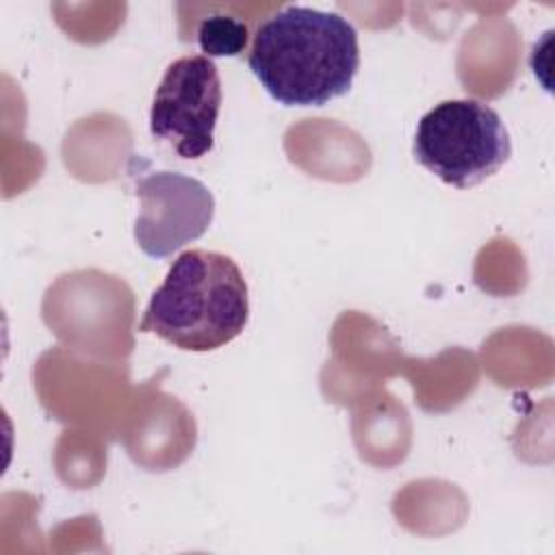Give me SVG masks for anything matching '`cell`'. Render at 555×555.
<instances>
[{
    "instance_id": "cell-1",
    "label": "cell",
    "mask_w": 555,
    "mask_h": 555,
    "mask_svg": "<svg viewBox=\"0 0 555 555\" xmlns=\"http://www.w3.org/2000/svg\"><path fill=\"white\" fill-rule=\"evenodd\" d=\"M247 65L278 104L323 106L353 85L358 33L340 13L288 4L258 24Z\"/></svg>"
},
{
    "instance_id": "cell-2",
    "label": "cell",
    "mask_w": 555,
    "mask_h": 555,
    "mask_svg": "<svg viewBox=\"0 0 555 555\" xmlns=\"http://www.w3.org/2000/svg\"><path fill=\"white\" fill-rule=\"evenodd\" d=\"M249 321V291L232 256L182 251L152 293L139 332L176 349L206 353L238 338Z\"/></svg>"
},
{
    "instance_id": "cell-3",
    "label": "cell",
    "mask_w": 555,
    "mask_h": 555,
    "mask_svg": "<svg viewBox=\"0 0 555 555\" xmlns=\"http://www.w3.org/2000/svg\"><path fill=\"white\" fill-rule=\"evenodd\" d=\"M414 158L444 184L470 189L512 156L501 115L477 100H444L427 111L414 134Z\"/></svg>"
},
{
    "instance_id": "cell-4",
    "label": "cell",
    "mask_w": 555,
    "mask_h": 555,
    "mask_svg": "<svg viewBox=\"0 0 555 555\" xmlns=\"http://www.w3.org/2000/svg\"><path fill=\"white\" fill-rule=\"evenodd\" d=\"M223 102L217 65L204 54L180 56L167 65L150 108V132L180 158L197 160L215 145Z\"/></svg>"
},
{
    "instance_id": "cell-5",
    "label": "cell",
    "mask_w": 555,
    "mask_h": 555,
    "mask_svg": "<svg viewBox=\"0 0 555 555\" xmlns=\"http://www.w3.org/2000/svg\"><path fill=\"white\" fill-rule=\"evenodd\" d=\"M139 215L134 241L150 258L173 251L206 234L215 217V197L204 182L178 171H150L137 180Z\"/></svg>"
},
{
    "instance_id": "cell-6",
    "label": "cell",
    "mask_w": 555,
    "mask_h": 555,
    "mask_svg": "<svg viewBox=\"0 0 555 555\" xmlns=\"http://www.w3.org/2000/svg\"><path fill=\"white\" fill-rule=\"evenodd\" d=\"M249 39L247 26L232 15H208L197 26V43L204 56H236Z\"/></svg>"
}]
</instances>
